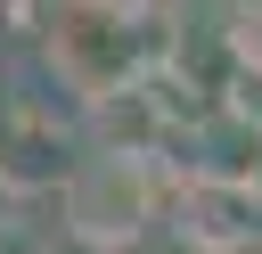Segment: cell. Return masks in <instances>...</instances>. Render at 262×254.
<instances>
[{
  "label": "cell",
  "instance_id": "6da1fadb",
  "mask_svg": "<svg viewBox=\"0 0 262 254\" xmlns=\"http://www.w3.org/2000/svg\"><path fill=\"white\" fill-rule=\"evenodd\" d=\"M172 49V8L164 0H57L41 25V57L49 74L90 107L139 74H156Z\"/></svg>",
  "mask_w": 262,
  "mask_h": 254
},
{
  "label": "cell",
  "instance_id": "7a4b0ae2",
  "mask_svg": "<svg viewBox=\"0 0 262 254\" xmlns=\"http://www.w3.org/2000/svg\"><path fill=\"white\" fill-rule=\"evenodd\" d=\"M57 221L74 246L123 254L164 221V156H123V147H82L66 164V180L49 188Z\"/></svg>",
  "mask_w": 262,
  "mask_h": 254
},
{
  "label": "cell",
  "instance_id": "3957f363",
  "mask_svg": "<svg viewBox=\"0 0 262 254\" xmlns=\"http://www.w3.org/2000/svg\"><path fill=\"white\" fill-rule=\"evenodd\" d=\"M164 213L188 254H254L262 246V180H221V172H180L164 188Z\"/></svg>",
  "mask_w": 262,
  "mask_h": 254
},
{
  "label": "cell",
  "instance_id": "277c9868",
  "mask_svg": "<svg viewBox=\"0 0 262 254\" xmlns=\"http://www.w3.org/2000/svg\"><path fill=\"white\" fill-rule=\"evenodd\" d=\"M66 164H74L66 131H57L41 107L8 98V107H0V197H49V188L66 180Z\"/></svg>",
  "mask_w": 262,
  "mask_h": 254
},
{
  "label": "cell",
  "instance_id": "5b68a950",
  "mask_svg": "<svg viewBox=\"0 0 262 254\" xmlns=\"http://www.w3.org/2000/svg\"><path fill=\"white\" fill-rule=\"evenodd\" d=\"M49 8H57V0H0V33H16V41H41Z\"/></svg>",
  "mask_w": 262,
  "mask_h": 254
},
{
  "label": "cell",
  "instance_id": "8992f818",
  "mask_svg": "<svg viewBox=\"0 0 262 254\" xmlns=\"http://www.w3.org/2000/svg\"><path fill=\"white\" fill-rule=\"evenodd\" d=\"M0 254H16V238H8V229H0Z\"/></svg>",
  "mask_w": 262,
  "mask_h": 254
},
{
  "label": "cell",
  "instance_id": "52a82bcc",
  "mask_svg": "<svg viewBox=\"0 0 262 254\" xmlns=\"http://www.w3.org/2000/svg\"><path fill=\"white\" fill-rule=\"evenodd\" d=\"M254 254H262V246H254Z\"/></svg>",
  "mask_w": 262,
  "mask_h": 254
}]
</instances>
